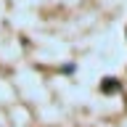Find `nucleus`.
Returning <instances> with one entry per match:
<instances>
[{
    "label": "nucleus",
    "mask_w": 127,
    "mask_h": 127,
    "mask_svg": "<svg viewBox=\"0 0 127 127\" xmlns=\"http://www.w3.org/2000/svg\"><path fill=\"white\" fill-rule=\"evenodd\" d=\"M117 90H119V79H111V77L101 79V93H117Z\"/></svg>",
    "instance_id": "f257e3e1"
}]
</instances>
